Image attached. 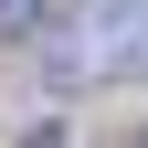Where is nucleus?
Listing matches in <instances>:
<instances>
[{
  "label": "nucleus",
  "instance_id": "obj_1",
  "mask_svg": "<svg viewBox=\"0 0 148 148\" xmlns=\"http://www.w3.org/2000/svg\"><path fill=\"white\" fill-rule=\"evenodd\" d=\"M42 74L53 85H127L148 74V0H74L42 42Z\"/></svg>",
  "mask_w": 148,
  "mask_h": 148
},
{
  "label": "nucleus",
  "instance_id": "obj_2",
  "mask_svg": "<svg viewBox=\"0 0 148 148\" xmlns=\"http://www.w3.org/2000/svg\"><path fill=\"white\" fill-rule=\"evenodd\" d=\"M42 21V0H0V32H32Z\"/></svg>",
  "mask_w": 148,
  "mask_h": 148
}]
</instances>
